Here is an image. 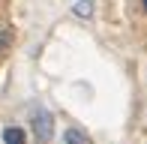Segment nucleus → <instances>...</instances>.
Masks as SVG:
<instances>
[{
	"mask_svg": "<svg viewBox=\"0 0 147 144\" xmlns=\"http://www.w3.org/2000/svg\"><path fill=\"white\" fill-rule=\"evenodd\" d=\"M30 126H33V138H36V144H48L51 138H54V117H51L48 108H42V105L33 108Z\"/></svg>",
	"mask_w": 147,
	"mask_h": 144,
	"instance_id": "nucleus-1",
	"label": "nucleus"
},
{
	"mask_svg": "<svg viewBox=\"0 0 147 144\" xmlns=\"http://www.w3.org/2000/svg\"><path fill=\"white\" fill-rule=\"evenodd\" d=\"M3 144H27V132L21 126H6L3 129Z\"/></svg>",
	"mask_w": 147,
	"mask_h": 144,
	"instance_id": "nucleus-2",
	"label": "nucleus"
},
{
	"mask_svg": "<svg viewBox=\"0 0 147 144\" xmlns=\"http://www.w3.org/2000/svg\"><path fill=\"white\" fill-rule=\"evenodd\" d=\"M72 12H75L78 18H90V15H93V0H75Z\"/></svg>",
	"mask_w": 147,
	"mask_h": 144,
	"instance_id": "nucleus-3",
	"label": "nucleus"
},
{
	"mask_svg": "<svg viewBox=\"0 0 147 144\" xmlns=\"http://www.w3.org/2000/svg\"><path fill=\"white\" fill-rule=\"evenodd\" d=\"M63 144H87V135L81 132V129H66V135H63Z\"/></svg>",
	"mask_w": 147,
	"mask_h": 144,
	"instance_id": "nucleus-4",
	"label": "nucleus"
},
{
	"mask_svg": "<svg viewBox=\"0 0 147 144\" xmlns=\"http://www.w3.org/2000/svg\"><path fill=\"white\" fill-rule=\"evenodd\" d=\"M141 6H144V9H147V0H141Z\"/></svg>",
	"mask_w": 147,
	"mask_h": 144,
	"instance_id": "nucleus-5",
	"label": "nucleus"
}]
</instances>
